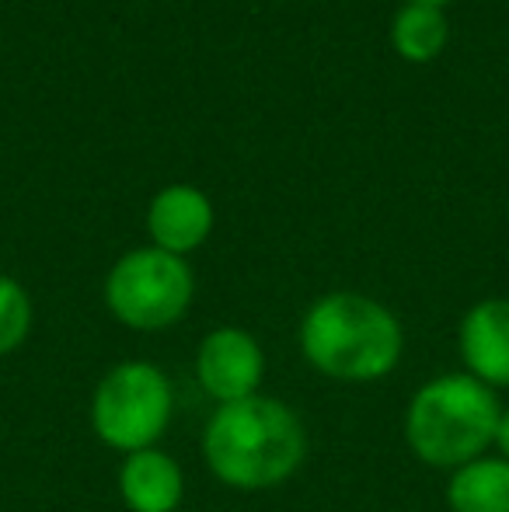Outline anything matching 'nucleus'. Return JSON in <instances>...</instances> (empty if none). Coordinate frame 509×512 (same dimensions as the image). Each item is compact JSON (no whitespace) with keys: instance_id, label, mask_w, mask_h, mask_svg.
Masks as SVG:
<instances>
[{"instance_id":"1a4fd4ad","label":"nucleus","mask_w":509,"mask_h":512,"mask_svg":"<svg viewBox=\"0 0 509 512\" xmlns=\"http://www.w3.org/2000/svg\"><path fill=\"white\" fill-rule=\"evenodd\" d=\"M119 495L129 512H175L185 495L182 467L157 446L126 453L119 467Z\"/></svg>"},{"instance_id":"6e6552de","label":"nucleus","mask_w":509,"mask_h":512,"mask_svg":"<svg viewBox=\"0 0 509 512\" xmlns=\"http://www.w3.org/2000/svg\"><path fill=\"white\" fill-rule=\"evenodd\" d=\"M461 359L485 387H509V300H482L461 321Z\"/></svg>"},{"instance_id":"ddd939ff","label":"nucleus","mask_w":509,"mask_h":512,"mask_svg":"<svg viewBox=\"0 0 509 512\" xmlns=\"http://www.w3.org/2000/svg\"><path fill=\"white\" fill-rule=\"evenodd\" d=\"M499 450V457L509 460V408H503V415H499V425H496V443H492Z\"/></svg>"},{"instance_id":"39448f33","label":"nucleus","mask_w":509,"mask_h":512,"mask_svg":"<svg viewBox=\"0 0 509 512\" xmlns=\"http://www.w3.org/2000/svg\"><path fill=\"white\" fill-rule=\"evenodd\" d=\"M196 297L189 262L161 248H136L112 265L105 279V307L133 331H164L178 324Z\"/></svg>"},{"instance_id":"9d476101","label":"nucleus","mask_w":509,"mask_h":512,"mask_svg":"<svg viewBox=\"0 0 509 512\" xmlns=\"http://www.w3.org/2000/svg\"><path fill=\"white\" fill-rule=\"evenodd\" d=\"M450 512H509V460L478 457L457 467L447 485Z\"/></svg>"},{"instance_id":"7ed1b4c3","label":"nucleus","mask_w":509,"mask_h":512,"mask_svg":"<svg viewBox=\"0 0 509 512\" xmlns=\"http://www.w3.org/2000/svg\"><path fill=\"white\" fill-rule=\"evenodd\" d=\"M503 415L496 391L471 373H447L412 394L405 411L408 450L429 467L457 471L485 457L496 443V425Z\"/></svg>"},{"instance_id":"0eeeda50","label":"nucleus","mask_w":509,"mask_h":512,"mask_svg":"<svg viewBox=\"0 0 509 512\" xmlns=\"http://www.w3.org/2000/svg\"><path fill=\"white\" fill-rule=\"evenodd\" d=\"M147 230L154 248L185 258L203 248L213 230V203L196 185H168L150 199Z\"/></svg>"},{"instance_id":"9b49d317","label":"nucleus","mask_w":509,"mask_h":512,"mask_svg":"<svg viewBox=\"0 0 509 512\" xmlns=\"http://www.w3.org/2000/svg\"><path fill=\"white\" fill-rule=\"evenodd\" d=\"M450 21L443 18V7L405 4L391 21V46L401 60L429 63L447 49Z\"/></svg>"},{"instance_id":"423d86ee","label":"nucleus","mask_w":509,"mask_h":512,"mask_svg":"<svg viewBox=\"0 0 509 512\" xmlns=\"http://www.w3.org/2000/svg\"><path fill=\"white\" fill-rule=\"evenodd\" d=\"M196 377L217 405L252 398L265 377V352L245 328H213L199 342Z\"/></svg>"},{"instance_id":"f8f14e48","label":"nucleus","mask_w":509,"mask_h":512,"mask_svg":"<svg viewBox=\"0 0 509 512\" xmlns=\"http://www.w3.org/2000/svg\"><path fill=\"white\" fill-rule=\"evenodd\" d=\"M35 324V307L28 290L11 276H0V356H11L28 342Z\"/></svg>"},{"instance_id":"f257e3e1","label":"nucleus","mask_w":509,"mask_h":512,"mask_svg":"<svg viewBox=\"0 0 509 512\" xmlns=\"http://www.w3.org/2000/svg\"><path fill=\"white\" fill-rule=\"evenodd\" d=\"M210 471L238 492H269L290 481L307 457V429L290 405L265 394L217 405L203 432Z\"/></svg>"},{"instance_id":"f03ea898","label":"nucleus","mask_w":509,"mask_h":512,"mask_svg":"<svg viewBox=\"0 0 509 512\" xmlns=\"http://www.w3.org/2000/svg\"><path fill=\"white\" fill-rule=\"evenodd\" d=\"M405 331L394 310L363 293H328L300 321V352L321 377L374 384L398 366Z\"/></svg>"},{"instance_id":"4468645a","label":"nucleus","mask_w":509,"mask_h":512,"mask_svg":"<svg viewBox=\"0 0 509 512\" xmlns=\"http://www.w3.org/2000/svg\"><path fill=\"white\" fill-rule=\"evenodd\" d=\"M405 4H426V7H443V4H450V0H405Z\"/></svg>"},{"instance_id":"20e7f679","label":"nucleus","mask_w":509,"mask_h":512,"mask_svg":"<svg viewBox=\"0 0 509 512\" xmlns=\"http://www.w3.org/2000/svg\"><path fill=\"white\" fill-rule=\"evenodd\" d=\"M175 391L161 366L147 359H126L112 366L91 398V425L109 450L136 453L157 446L168 432Z\"/></svg>"}]
</instances>
